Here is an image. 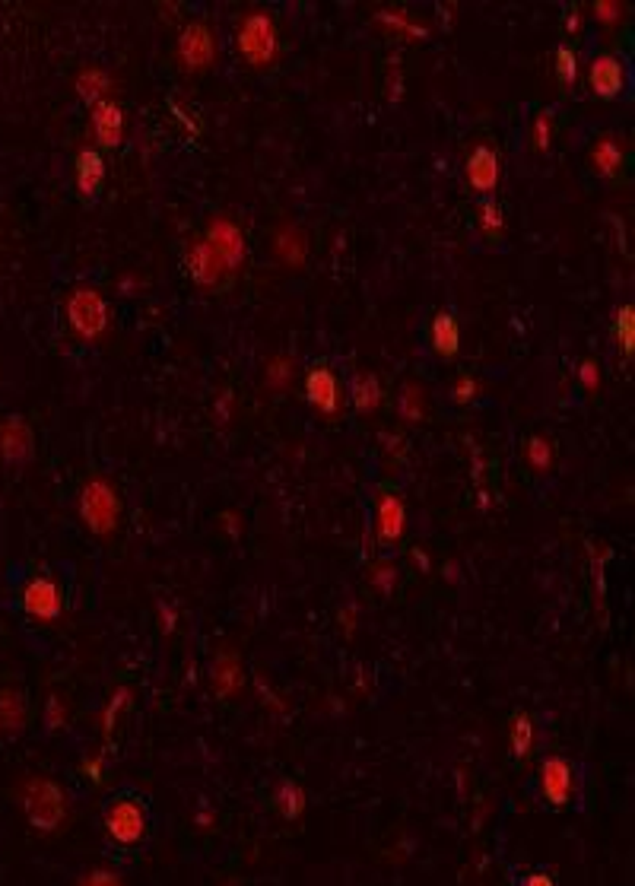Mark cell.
Returning a JSON list of instances; mask_svg holds the SVG:
<instances>
[{"mask_svg": "<svg viewBox=\"0 0 635 886\" xmlns=\"http://www.w3.org/2000/svg\"><path fill=\"white\" fill-rule=\"evenodd\" d=\"M305 397L308 404H312L315 410L321 413H334L337 410V401H340V388H337V375L331 369H312L305 375Z\"/></svg>", "mask_w": 635, "mask_h": 886, "instance_id": "obj_15", "label": "cell"}, {"mask_svg": "<svg viewBox=\"0 0 635 886\" xmlns=\"http://www.w3.org/2000/svg\"><path fill=\"white\" fill-rule=\"evenodd\" d=\"M477 391H480L477 378L464 375L461 382L455 385V401H458V404H470V401H474V397H477Z\"/></svg>", "mask_w": 635, "mask_h": 886, "instance_id": "obj_39", "label": "cell"}, {"mask_svg": "<svg viewBox=\"0 0 635 886\" xmlns=\"http://www.w3.org/2000/svg\"><path fill=\"white\" fill-rule=\"evenodd\" d=\"M499 175H502V166H499L496 150L477 147L474 153L467 156V182L474 191H480V194L493 191L499 185Z\"/></svg>", "mask_w": 635, "mask_h": 886, "instance_id": "obj_14", "label": "cell"}, {"mask_svg": "<svg viewBox=\"0 0 635 886\" xmlns=\"http://www.w3.org/2000/svg\"><path fill=\"white\" fill-rule=\"evenodd\" d=\"M93 128H96V137L102 147L115 150L118 143L124 140V112L118 102H99L93 105Z\"/></svg>", "mask_w": 635, "mask_h": 886, "instance_id": "obj_17", "label": "cell"}, {"mask_svg": "<svg viewBox=\"0 0 635 886\" xmlns=\"http://www.w3.org/2000/svg\"><path fill=\"white\" fill-rule=\"evenodd\" d=\"M220 524L226 528L229 537H239V531H242V518L235 515V512H223V515H220Z\"/></svg>", "mask_w": 635, "mask_h": 886, "instance_id": "obj_43", "label": "cell"}, {"mask_svg": "<svg viewBox=\"0 0 635 886\" xmlns=\"http://www.w3.org/2000/svg\"><path fill=\"white\" fill-rule=\"evenodd\" d=\"M105 836L112 839L115 845H140L150 833V820H147V804L134 794H118L105 804Z\"/></svg>", "mask_w": 635, "mask_h": 886, "instance_id": "obj_2", "label": "cell"}, {"mask_svg": "<svg viewBox=\"0 0 635 886\" xmlns=\"http://www.w3.org/2000/svg\"><path fill=\"white\" fill-rule=\"evenodd\" d=\"M185 264H188V274L197 286H216L223 277H226V264L223 258L216 255L213 245L207 239H194L188 242V251H185Z\"/></svg>", "mask_w": 635, "mask_h": 886, "instance_id": "obj_9", "label": "cell"}, {"mask_svg": "<svg viewBox=\"0 0 635 886\" xmlns=\"http://www.w3.org/2000/svg\"><path fill=\"white\" fill-rule=\"evenodd\" d=\"M74 169H77V188H80V194L83 197H96L99 188H102V182H105V159L96 150L83 147L77 153V159H74Z\"/></svg>", "mask_w": 635, "mask_h": 886, "instance_id": "obj_18", "label": "cell"}, {"mask_svg": "<svg viewBox=\"0 0 635 886\" xmlns=\"http://www.w3.org/2000/svg\"><path fill=\"white\" fill-rule=\"evenodd\" d=\"M32 429L23 417H7L0 423V458L7 464H26L32 458Z\"/></svg>", "mask_w": 635, "mask_h": 886, "instance_id": "obj_11", "label": "cell"}, {"mask_svg": "<svg viewBox=\"0 0 635 886\" xmlns=\"http://www.w3.org/2000/svg\"><path fill=\"white\" fill-rule=\"evenodd\" d=\"M213 54H216V42H213V32L204 23H191L178 35V61L188 70L210 67Z\"/></svg>", "mask_w": 635, "mask_h": 886, "instance_id": "obj_8", "label": "cell"}, {"mask_svg": "<svg viewBox=\"0 0 635 886\" xmlns=\"http://www.w3.org/2000/svg\"><path fill=\"white\" fill-rule=\"evenodd\" d=\"M20 801L26 810V820L39 829V833H54V829H61L67 820V798H64L61 785L51 779H42V775L26 779V785L20 791Z\"/></svg>", "mask_w": 635, "mask_h": 886, "instance_id": "obj_1", "label": "cell"}, {"mask_svg": "<svg viewBox=\"0 0 635 886\" xmlns=\"http://www.w3.org/2000/svg\"><path fill=\"white\" fill-rule=\"evenodd\" d=\"M375 524H378V537L385 540V544H394V540H401L404 537V528H407L404 499L394 496V493H381L378 502H375Z\"/></svg>", "mask_w": 635, "mask_h": 886, "instance_id": "obj_13", "label": "cell"}, {"mask_svg": "<svg viewBox=\"0 0 635 886\" xmlns=\"http://www.w3.org/2000/svg\"><path fill=\"white\" fill-rule=\"evenodd\" d=\"M340 626H343L347 636H353V632H356V607H347L340 613Z\"/></svg>", "mask_w": 635, "mask_h": 886, "instance_id": "obj_44", "label": "cell"}, {"mask_svg": "<svg viewBox=\"0 0 635 886\" xmlns=\"http://www.w3.org/2000/svg\"><path fill=\"white\" fill-rule=\"evenodd\" d=\"M23 728H26V699L20 690L7 686V690H0V734L20 737Z\"/></svg>", "mask_w": 635, "mask_h": 886, "instance_id": "obj_20", "label": "cell"}, {"mask_svg": "<svg viewBox=\"0 0 635 886\" xmlns=\"http://www.w3.org/2000/svg\"><path fill=\"white\" fill-rule=\"evenodd\" d=\"M578 378H582V385L588 391H597V385H601V372H597V366L591 363V359H585V363L578 366Z\"/></svg>", "mask_w": 635, "mask_h": 886, "instance_id": "obj_42", "label": "cell"}, {"mask_svg": "<svg viewBox=\"0 0 635 886\" xmlns=\"http://www.w3.org/2000/svg\"><path fill=\"white\" fill-rule=\"evenodd\" d=\"M64 725H67V712H64L61 699L51 693L48 702H45V728H48V731H58V728H64Z\"/></svg>", "mask_w": 635, "mask_h": 886, "instance_id": "obj_38", "label": "cell"}, {"mask_svg": "<svg viewBox=\"0 0 635 886\" xmlns=\"http://www.w3.org/2000/svg\"><path fill=\"white\" fill-rule=\"evenodd\" d=\"M588 83L601 99H616L626 86V67L616 54H601L588 67Z\"/></svg>", "mask_w": 635, "mask_h": 886, "instance_id": "obj_10", "label": "cell"}, {"mask_svg": "<svg viewBox=\"0 0 635 886\" xmlns=\"http://www.w3.org/2000/svg\"><path fill=\"white\" fill-rule=\"evenodd\" d=\"M572 788H575V775H572V766L566 763L562 756H550L540 763V794L543 801L553 804V807H566L569 798H572Z\"/></svg>", "mask_w": 635, "mask_h": 886, "instance_id": "obj_7", "label": "cell"}, {"mask_svg": "<svg viewBox=\"0 0 635 886\" xmlns=\"http://www.w3.org/2000/svg\"><path fill=\"white\" fill-rule=\"evenodd\" d=\"M274 807L280 810V817L289 820V823L302 820V813H305V791L296 782H283L277 788V794H274Z\"/></svg>", "mask_w": 635, "mask_h": 886, "instance_id": "obj_23", "label": "cell"}, {"mask_svg": "<svg viewBox=\"0 0 635 886\" xmlns=\"http://www.w3.org/2000/svg\"><path fill=\"white\" fill-rule=\"evenodd\" d=\"M413 563H416V566H420L423 572H429V556H426V553H423L420 547H416V550H413Z\"/></svg>", "mask_w": 635, "mask_h": 886, "instance_id": "obj_48", "label": "cell"}, {"mask_svg": "<svg viewBox=\"0 0 635 886\" xmlns=\"http://www.w3.org/2000/svg\"><path fill=\"white\" fill-rule=\"evenodd\" d=\"M616 343H620L623 356H632L635 350V309L632 305H623L616 312Z\"/></svg>", "mask_w": 635, "mask_h": 886, "instance_id": "obj_30", "label": "cell"}, {"mask_svg": "<svg viewBox=\"0 0 635 886\" xmlns=\"http://www.w3.org/2000/svg\"><path fill=\"white\" fill-rule=\"evenodd\" d=\"M274 251L277 258L286 264V267H302L305 258H308V242H305V232L296 226V223H283L274 235Z\"/></svg>", "mask_w": 635, "mask_h": 886, "instance_id": "obj_19", "label": "cell"}, {"mask_svg": "<svg viewBox=\"0 0 635 886\" xmlns=\"http://www.w3.org/2000/svg\"><path fill=\"white\" fill-rule=\"evenodd\" d=\"M74 89L86 105H99V102H105L108 89H112V77H108L102 67H83L77 74Z\"/></svg>", "mask_w": 635, "mask_h": 886, "instance_id": "obj_22", "label": "cell"}, {"mask_svg": "<svg viewBox=\"0 0 635 886\" xmlns=\"http://www.w3.org/2000/svg\"><path fill=\"white\" fill-rule=\"evenodd\" d=\"M229 401H232V394L226 391V394H223V401H220V417H223V420L229 417Z\"/></svg>", "mask_w": 635, "mask_h": 886, "instance_id": "obj_49", "label": "cell"}, {"mask_svg": "<svg viewBox=\"0 0 635 886\" xmlns=\"http://www.w3.org/2000/svg\"><path fill=\"white\" fill-rule=\"evenodd\" d=\"M204 239L213 245L216 255L223 258L226 270H235V267L245 261V255H248V242H245L242 229L235 226L232 220H226V216H213Z\"/></svg>", "mask_w": 635, "mask_h": 886, "instance_id": "obj_6", "label": "cell"}, {"mask_svg": "<svg viewBox=\"0 0 635 886\" xmlns=\"http://www.w3.org/2000/svg\"><path fill=\"white\" fill-rule=\"evenodd\" d=\"M372 585L381 591V594H391L397 588V566L388 563V559H381V563L372 566Z\"/></svg>", "mask_w": 635, "mask_h": 886, "instance_id": "obj_34", "label": "cell"}, {"mask_svg": "<svg viewBox=\"0 0 635 886\" xmlns=\"http://www.w3.org/2000/svg\"><path fill=\"white\" fill-rule=\"evenodd\" d=\"M508 740H512V753L518 756V759H524L531 753V747H534V721H531V715H515L512 718V728H508Z\"/></svg>", "mask_w": 635, "mask_h": 886, "instance_id": "obj_27", "label": "cell"}, {"mask_svg": "<svg viewBox=\"0 0 635 886\" xmlns=\"http://www.w3.org/2000/svg\"><path fill=\"white\" fill-rule=\"evenodd\" d=\"M381 404V385L375 375H356L353 378V407L359 413H375Z\"/></svg>", "mask_w": 635, "mask_h": 886, "instance_id": "obj_25", "label": "cell"}, {"mask_svg": "<svg viewBox=\"0 0 635 886\" xmlns=\"http://www.w3.org/2000/svg\"><path fill=\"white\" fill-rule=\"evenodd\" d=\"M159 620H162V629L172 632V629H175V607H169V604H159Z\"/></svg>", "mask_w": 635, "mask_h": 886, "instance_id": "obj_45", "label": "cell"}, {"mask_svg": "<svg viewBox=\"0 0 635 886\" xmlns=\"http://www.w3.org/2000/svg\"><path fill=\"white\" fill-rule=\"evenodd\" d=\"M375 23H378L381 29L401 32V35H407V39H426V35H429V29H426V26L413 23L410 16H404V13H394V10H378V13H375Z\"/></svg>", "mask_w": 635, "mask_h": 886, "instance_id": "obj_26", "label": "cell"}, {"mask_svg": "<svg viewBox=\"0 0 635 886\" xmlns=\"http://www.w3.org/2000/svg\"><path fill=\"white\" fill-rule=\"evenodd\" d=\"M528 461H531V467H537V470H550V464H553V448H550V442H547V439H540V436H534V439L528 442Z\"/></svg>", "mask_w": 635, "mask_h": 886, "instance_id": "obj_36", "label": "cell"}, {"mask_svg": "<svg viewBox=\"0 0 635 886\" xmlns=\"http://www.w3.org/2000/svg\"><path fill=\"white\" fill-rule=\"evenodd\" d=\"M566 29H569V32H578V29H582V13H578V7H572V10L566 13Z\"/></svg>", "mask_w": 635, "mask_h": 886, "instance_id": "obj_46", "label": "cell"}, {"mask_svg": "<svg viewBox=\"0 0 635 886\" xmlns=\"http://www.w3.org/2000/svg\"><path fill=\"white\" fill-rule=\"evenodd\" d=\"M426 394H423V388L420 385H404L401 388V404H397V410H401V417L407 420V423H420L423 420V413H426Z\"/></svg>", "mask_w": 635, "mask_h": 886, "instance_id": "obj_29", "label": "cell"}, {"mask_svg": "<svg viewBox=\"0 0 635 886\" xmlns=\"http://www.w3.org/2000/svg\"><path fill=\"white\" fill-rule=\"evenodd\" d=\"M502 226H505V220H502L499 204H496V201H483V204H480V229H483L486 239H489V242H496L499 235H502Z\"/></svg>", "mask_w": 635, "mask_h": 886, "instance_id": "obj_31", "label": "cell"}, {"mask_svg": "<svg viewBox=\"0 0 635 886\" xmlns=\"http://www.w3.org/2000/svg\"><path fill=\"white\" fill-rule=\"evenodd\" d=\"M197 823H201V826H210L213 817H210V813H201V817H197Z\"/></svg>", "mask_w": 635, "mask_h": 886, "instance_id": "obj_50", "label": "cell"}, {"mask_svg": "<svg viewBox=\"0 0 635 886\" xmlns=\"http://www.w3.org/2000/svg\"><path fill=\"white\" fill-rule=\"evenodd\" d=\"M550 143H553V118H550L547 112H540V115L534 118V147H537L540 153H547V150H550Z\"/></svg>", "mask_w": 635, "mask_h": 886, "instance_id": "obj_37", "label": "cell"}, {"mask_svg": "<svg viewBox=\"0 0 635 886\" xmlns=\"http://www.w3.org/2000/svg\"><path fill=\"white\" fill-rule=\"evenodd\" d=\"M289 382H293V363L286 356H274L267 363V388L270 391H283Z\"/></svg>", "mask_w": 635, "mask_h": 886, "instance_id": "obj_32", "label": "cell"}, {"mask_svg": "<svg viewBox=\"0 0 635 886\" xmlns=\"http://www.w3.org/2000/svg\"><path fill=\"white\" fill-rule=\"evenodd\" d=\"M277 45L280 42L274 20L267 13H248L239 26V35H235V48H239L242 58L251 67H264L277 58Z\"/></svg>", "mask_w": 635, "mask_h": 886, "instance_id": "obj_3", "label": "cell"}, {"mask_svg": "<svg viewBox=\"0 0 635 886\" xmlns=\"http://www.w3.org/2000/svg\"><path fill=\"white\" fill-rule=\"evenodd\" d=\"M23 610L35 620H54L61 613V591L51 578H32L23 588Z\"/></svg>", "mask_w": 635, "mask_h": 886, "instance_id": "obj_12", "label": "cell"}, {"mask_svg": "<svg viewBox=\"0 0 635 886\" xmlns=\"http://www.w3.org/2000/svg\"><path fill=\"white\" fill-rule=\"evenodd\" d=\"M591 162H594V169L601 172L604 178H613L616 169L623 166V147H620V143H616L613 137H601V140L594 143Z\"/></svg>", "mask_w": 635, "mask_h": 886, "instance_id": "obj_24", "label": "cell"}, {"mask_svg": "<svg viewBox=\"0 0 635 886\" xmlns=\"http://www.w3.org/2000/svg\"><path fill=\"white\" fill-rule=\"evenodd\" d=\"M127 702H131V690H127V686H118L115 696L108 699L105 712H102V737H105V744H112V734H115V725H118V715L127 709Z\"/></svg>", "mask_w": 635, "mask_h": 886, "instance_id": "obj_28", "label": "cell"}, {"mask_svg": "<svg viewBox=\"0 0 635 886\" xmlns=\"http://www.w3.org/2000/svg\"><path fill=\"white\" fill-rule=\"evenodd\" d=\"M118 515H121V505L112 486L105 480H89L80 493V518L89 524V531L108 537L118 528Z\"/></svg>", "mask_w": 635, "mask_h": 886, "instance_id": "obj_4", "label": "cell"}, {"mask_svg": "<svg viewBox=\"0 0 635 886\" xmlns=\"http://www.w3.org/2000/svg\"><path fill=\"white\" fill-rule=\"evenodd\" d=\"M80 769H83V775H86V779H93L96 785H99V782L105 779V759H102V756H86Z\"/></svg>", "mask_w": 635, "mask_h": 886, "instance_id": "obj_41", "label": "cell"}, {"mask_svg": "<svg viewBox=\"0 0 635 886\" xmlns=\"http://www.w3.org/2000/svg\"><path fill=\"white\" fill-rule=\"evenodd\" d=\"M524 886H556V883H553V877H547V874H531L528 880H524Z\"/></svg>", "mask_w": 635, "mask_h": 886, "instance_id": "obj_47", "label": "cell"}, {"mask_svg": "<svg viewBox=\"0 0 635 886\" xmlns=\"http://www.w3.org/2000/svg\"><path fill=\"white\" fill-rule=\"evenodd\" d=\"M556 74L566 86H572L578 80V58L572 48H556Z\"/></svg>", "mask_w": 635, "mask_h": 886, "instance_id": "obj_33", "label": "cell"}, {"mask_svg": "<svg viewBox=\"0 0 635 886\" xmlns=\"http://www.w3.org/2000/svg\"><path fill=\"white\" fill-rule=\"evenodd\" d=\"M210 680H213V693L220 699H232L235 693L242 690L245 683V671L239 658H235L232 652H220L213 658V667H210Z\"/></svg>", "mask_w": 635, "mask_h": 886, "instance_id": "obj_16", "label": "cell"}, {"mask_svg": "<svg viewBox=\"0 0 635 886\" xmlns=\"http://www.w3.org/2000/svg\"><path fill=\"white\" fill-rule=\"evenodd\" d=\"M80 886H124V880L112 871H93L80 880Z\"/></svg>", "mask_w": 635, "mask_h": 886, "instance_id": "obj_40", "label": "cell"}, {"mask_svg": "<svg viewBox=\"0 0 635 886\" xmlns=\"http://www.w3.org/2000/svg\"><path fill=\"white\" fill-rule=\"evenodd\" d=\"M67 321L77 337L99 340L108 328V305L96 289L80 286L77 293L67 299Z\"/></svg>", "mask_w": 635, "mask_h": 886, "instance_id": "obj_5", "label": "cell"}, {"mask_svg": "<svg viewBox=\"0 0 635 886\" xmlns=\"http://www.w3.org/2000/svg\"><path fill=\"white\" fill-rule=\"evenodd\" d=\"M432 350L439 353L442 359H455L461 350V328L455 315L439 312L432 318Z\"/></svg>", "mask_w": 635, "mask_h": 886, "instance_id": "obj_21", "label": "cell"}, {"mask_svg": "<svg viewBox=\"0 0 635 886\" xmlns=\"http://www.w3.org/2000/svg\"><path fill=\"white\" fill-rule=\"evenodd\" d=\"M591 10L597 16V23H604V26H616L626 13V7L620 4V0H594Z\"/></svg>", "mask_w": 635, "mask_h": 886, "instance_id": "obj_35", "label": "cell"}]
</instances>
